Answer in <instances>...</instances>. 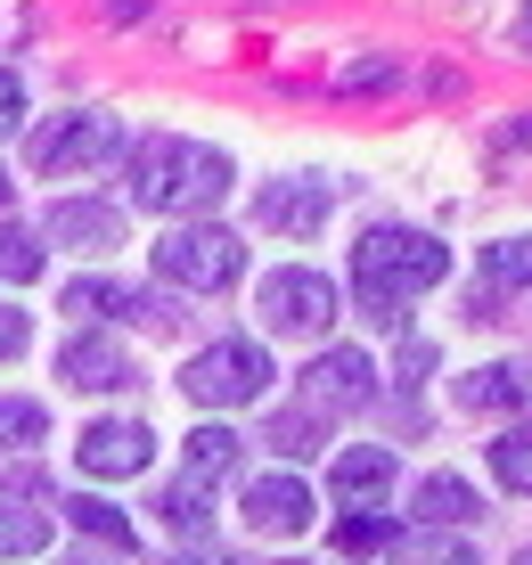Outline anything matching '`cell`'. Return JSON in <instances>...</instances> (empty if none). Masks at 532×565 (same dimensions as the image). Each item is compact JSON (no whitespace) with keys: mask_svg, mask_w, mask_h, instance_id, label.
I'll return each mask as SVG.
<instances>
[{"mask_svg":"<svg viewBox=\"0 0 532 565\" xmlns=\"http://www.w3.org/2000/svg\"><path fill=\"white\" fill-rule=\"evenodd\" d=\"M443 279H450V246L426 238V230H369L352 246V287H361L377 328H402V303L443 287Z\"/></svg>","mask_w":532,"mask_h":565,"instance_id":"1","label":"cell"},{"mask_svg":"<svg viewBox=\"0 0 532 565\" xmlns=\"http://www.w3.org/2000/svg\"><path fill=\"white\" fill-rule=\"evenodd\" d=\"M131 198L148 213H205L230 198V156L205 140H181V131H156L131 148Z\"/></svg>","mask_w":532,"mask_h":565,"instance_id":"2","label":"cell"},{"mask_svg":"<svg viewBox=\"0 0 532 565\" xmlns=\"http://www.w3.org/2000/svg\"><path fill=\"white\" fill-rule=\"evenodd\" d=\"M263 385H270V353L246 344V337L205 344V353L181 369V394L205 402V411H246V402H263Z\"/></svg>","mask_w":532,"mask_h":565,"instance_id":"3","label":"cell"},{"mask_svg":"<svg viewBox=\"0 0 532 565\" xmlns=\"http://www.w3.org/2000/svg\"><path fill=\"white\" fill-rule=\"evenodd\" d=\"M156 270H164L172 287H196V296H213V287H230L246 270V246L230 238V230H172L164 246H156Z\"/></svg>","mask_w":532,"mask_h":565,"instance_id":"4","label":"cell"},{"mask_svg":"<svg viewBox=\"0 0 532 565\" xmlns=\"http://www.w3.org/2000/svg\"><path fill=\"white\" fill-rule=\"evenodd\" d=\"M115 148H124V124H115V115H50V124L33 131V172H83Z\"/></svg>","mask_w":532,"mask_h":565,"instance_id":"5","label":"cell"},{"mask_svg":"<svg viewBox=\"0 0 532 565\" xmlns=\"http://www.w3.org/2000/svg\"><path fill=\"white\" fill-rule=\"evenodd\" d=\"M263 320L279 328V337H328V320H337V287H328L320 270H270V279H263Z\"/></svg>","mask_w":532,"mask_h":565,"instance_id":"6","label":"cell"},{"mask_svg":"<svg viewBox=\"0 0 532 565\" xmlns=\"http://www.w3.org/2000/svg\"><path fill=\"white\" fill-rule=\"evenodd\" d=\"M304 394H311V411H361V402H377V369H369V353L337 344V353H320L304 369Z\"/></svg>","mask_w":532,"mask_h":565,"instance_id":"7","label":"cell"},{"mask_svg":"<svg viewBox=\"0 0 532 565\" xmlns=\"http://www.w3.org/2000/svg\"><path fill=\"white\" fill-rule=\"evenodd\" d=\"M74 459H83V476H98V483H107V476H148L156 435L140 418H107V426H91V435H83V451H74Z\"/></svg>","mask_w":532,"mask_h":565,"instance_id":"8","label":"cell"},{"mask_svg":"<svg viewBox=\"0 0 532 565\" xmlns=\"http://www.w3.org/2000/svg\"><path fill=\"white\" fill-rule=\"evenodd\" d=\"M42 238L83 246V255H107V246H124V213H115V205H91V198H66V205L42 213Z\"/></svg>","mask_w":532,"mask_h":565,"instance_id":"9","label":"cell"},{"mask_svg":"<svg viewBox=\"0 0 532 565\" xmlns=\"http://www.w3.org/2000/svg\"><path fill=\"white\" fill-rule=\"evenodd\" d=\"M57 377L83 385V394H115V385H131V353L115 337H74L66 353H57Z\"/></svg>","mask_w":532,"mask_h":565,"instance_id":"10","label":"cell"},{"mask_svg":"<svg viewBox=\"0 0 532 565\" xmlns=\"http://www.w3.org/2000/svg\"><path fill=\"white\" fill-rule=\"evenodd\" d=\"M328 483H337L344 509H377V500L393 492V451L385 443H361V451H337V467H328Z\"/></svg>","mask_w":532,"mask_h":565,"instance_id":"11","label":"cell"},{"mask_svg":"<svg viewBox=\"0 0 532 565\" xmlns=\"http://www.w3.org/2000/svg\"><path fill=\"white\" fill-rule=\"evenodd\" d=\"M459 411H532V361H483L459 377Z\"/></svg>","mask_w":532,"mask_h":565,"instance_id":"12","label":"cell"},{"mask_svg":"<svg viewBox=\"0 0 532 565\" xmlns=\"http://www.w3.org/2000/svg\"><path fill=\"white\" fill-rule=\"evenodd\" d=\"M246 524H254V533H304V524H311V492L295 476L246 483Z\"/></svg>","mask_w":532,"mask_h":565,"instance_id":"13","label":"cell"},{"mask_svg":"<svg viewBox=\"0 0 532 565\" xmlns=\"http://www.w3.org/2000/svg\"><path fill=\"white\" fill-rule=\"evenodd\" d=\"M66 311H107V320H172V303H148L140 287H124V279H74V287H66Z\"/></svg>","mask_w":532,"mask_h":565,"instance_id":"14","label":"cell"},{"mask_svg":"<svg viewBox=\"0 0 532 565\" xmlns=\"http://www.w3.org/2000/svg\"><path fill=\"white\" fill-rule=\"evenodd\" d=\"M263 222L270 230H320L328 222V181H279V189H263Z\"/></svg>","mask_w":532,"mask_h":565,"instance_id":"15","label":"cell"},{"mask_svg":"<svg viewBox=\"0 0 532 565\" xmlns=\"http://www.w3.org/2000/svg\"><path fill=\"white\" fill-rule=\"evenodd\" d=\"M476 516H483L476 483H459V476H426V483H418V524L450 533V524H476Z\"/></svg>","mask_w":532,"mask_h":565,"instance_id":"16","label":"cell"},{"mask_svg":"<svg viewBox=\"0 0 532 565\" xmlns=\"http://www.w3.org/2000/svg\"><path fill=\"white\" fill-rule=\"evenodd\" d=\"M230 467H238V435H230V426H196V435H189V467H181V476L213 492V483H222Z\"/></svg>","mask_w":532,"mask_h":565,"instance_id":"17","label":"cell"},{"mask_svg":"<svg viewBox=\"0 0 532 565\" xmlns=\"http://www.w3.org/2000/svg\"><path fill=\"white\" fill-rule=\"evenodd\" d=\"M385 557H393V565H476V550H467V541H450V533H435V524H418V533H393Z\"/></svg>","mask_w":532,"mask_h":565,"instance_id":"18","label":"cell"},{"mask_svg":"<svg viewBox=\"0 0 532 565\" xmlns=\"http://www.w3.org/2000/svg\"><path fill=\"white\" fill-rule=\"evenodd\" d=\"M50 550V516L25 500H0V557H42Z\"/></svg>","mask_w":532,"mask_h":565,"instance_id":"19","label":"cell"},{"mask_svg":"<svg viewBox=\"0 0 532 565\" xmlns=\"http://www.w3.org/2000/svg\"><path fill=\"white\" fill-rule=\"evenodd\" d=\"M66 516L83 524L91 541H107V550H131V516L115 509V500H98V492H83V500H66Z\"/></svg>","mask_w":532,"mask_h":565,"instance_id":"20","label":"cell"},{"mask_svg":"<svg viewBox=\"0 0 532 565\" xmlns=\"http://www.w3.org/2000/svg\"><path fill=\"white\" fill-rule=\"evenodd\" d=\"M483 287H491V296H500V287H532V238L483 246Z\"/></svg>","mask_w":532,"mask_h":565,"instance_id":"21","label":"cell"},{"mask_svg":"<svg viewBox=\"0 0 532 565\" xmlns=\"http://www.w3.org/2000/svg\"><path fill=\"white\" fill-rule=\"evenodd\" d=\"M491 476H500L508 492H532V426H508V435L491 443Z\"/></svg>","mask_w":532,"mask_h":565,"instance_id":"22","label":"cell"},{"mask_svg":"<svg viewBox=\"0 0 532 565\" xmlns=\"http://www.w3.org/2000/svg\"><path fill=\"white\" fill-rule=\"evenodd\" d=\"M164 524H172V533H189V541L205 533V524H213V509H205V483H189V476L172 483V492H164Z\"/></svg>","mask_w":532,"mask_h":565,"instance_id":"23","label":"cell"},{"mask_svg":"<svg viewBox=\"0 0 532 565\" xmlns=\"http://www.w3.org/2000/svg\"><path fill=\"white\" fill-rule=\"evenodd\" d=\"M337 550H344V557H369V550H393V524L361 509V516H344V524H337Z\"/></svg>","mask_w":532,"mask_h":565,"instance_id":"24","label":"cell"},{"mask_svg":"<svg viewBox=\"0 0 532 565\" xmlns=\"http://www.w3.org/2000/svg\"><path fill=\"white\" fill-rule=\"evenodd\" d=\"M0 279H42V246H33V230H0Z\"/></svg>","mask_w":532,"mask_h":565,"instance_id":"25","label":"cell"},{"mask_svg":"<svg viewBox=\"0 0 532 565\" xmlns=\"http://www.w3.org/2000/svg\"><path fill=\"white\" fill-rule=\"evenodd\" d=\"M50 435V418H42V402H0V443H42Z\"/></svg>","mask_w":532,"mask_h":565,"instance_id":"26","label":"cell"},{"mask_svg":"<svg viewBox=\"0 0 532 565\" xmlns=\"http://www.w3.org/2000/svg\"><path fill=\"white\" fill-rule=\"evenodd\" d=\"M270 451H287V459H311V451H320V418H279V426H270Z\"/></svg>","mask_w":532,"mask_h":565,"instance_id":"27","label":"cell"},{"mask_svg":"<svg viewBox=\"0 0 532 565\" xmlns=\"http://www.w3.org/2000/svg\"><path fill=\"white\" fill-rule=\"evenodd\" d=\"M25 337H33V320L0 303V361H17V353H25Z\"/></svg>","mask_w":532,"mask_h":565,"instance_id":"28","label":"cell"},{"mask_svg":"<svg viewBox=\"0 0 532 565\" xmlns=\"http://www.w3.org/2000/svg\"><path fill=\"white\" fill-rule=\"evenodd\" d=\"M377 83H393L385 57H361V66H344V90H377Z\"/></svg>","mask_w":532,"mask_h":565,"instance_id":"29","label":"cell"},{"mask_svg":"<svg viewBox=\"0 0 532 565\" xmlns=\"http://www.w3.org/2000/svg\"><path fill=\"white\" fill-rule=\"evenodd\" d=\"M17 115H25V90H17V74H0V140L17 131Z\"/></svg>","mask_w":532,"mask_h":565,"instance_id":"30","label":"cell"},{"mask_svg":"<svg viewBox=\"0 0 532 565\" xmlns=\"http://www.w3.org/2000/svg\"><path fill=\"white\" fill-rule=\"evenodd\" d=\"M0 205H9V172H0Z\"/></svg>","mask_w":532,"mask_h":565,"instance_id":"31","label":"cell"},{"mask_svg":"<svg viewBox=\"0 0 532 565\" xmlns=\"http://www.w3.org/2000/svg\"><path fill=\"white\" fill-rule=\"evenodd\" d=\"M524 565H532V557H524Z\"/></svg>","mask_w":532,"mask_h":565,"instance_id":"32","label":"cell"}]
</instances>
